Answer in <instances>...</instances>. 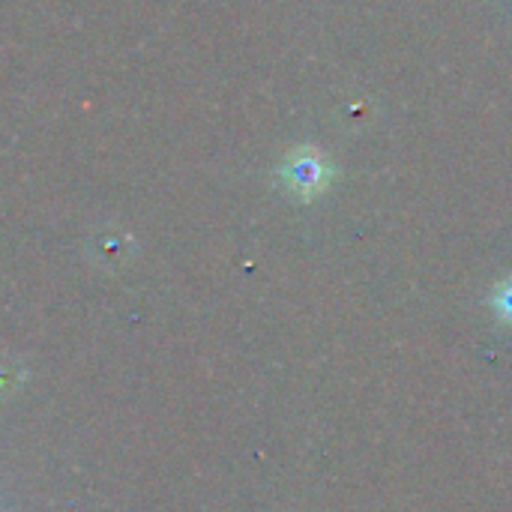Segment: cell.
Segmentation results:
<instances>
[{"label": "cell", "instance_id": "1", "mask_svg": "<svg viewBox=\"0 0 512 512\" xmlns=\"http://www.w3.org/2000/svg\"><path fill=\"white\" fill-rule=\"evenodd\" d=\"M282 177L288 183V189L300 198H315L330 186L333 168L324 159V153L318 147H300L288 156Z\"/></svg>", "mask_w": 512, "mask_h": 512}, {"label": "cell", "instance_id": "2", "mask_svg": "<svg viewBox=\"0 0 512 512\" xmlns=\"http://www.w3.org/2000/svg\"><path fill=\"white\" fill-rule=\"evenodd\" d=\"M492 309L498 312V318H501L504 324H510L512 327V276L510 279H504V282L495 288V294H492Z\"/></svg>", "mask_w": 512, "mask_h": 512}]
</instances>
